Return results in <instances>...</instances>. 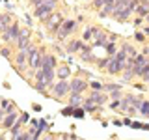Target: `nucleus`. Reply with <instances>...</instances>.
<instances>
[{
  "mask_svg": "<svg viewBox=\"0 0 149 140\" xmlns=\"http://www.w3.org/2000/svg\"><path fill=\"white\" fill-rule=\"evenodd\" d=\"M49 95L56 101H63L69 95V80H54V84L49 88Z\"/></svg>",
  "mask_w": 149,
  "mask_h": 140,
  "instance_id": "f257e3e1",
  "label": "nucleus"
},
{
  "mask_svg": "<svg viewBox=\"0 0 149 140\" xmlns=\"http://www.w3.org/2000/svg\"><path fill=\"white\" fill-rule=\"evenodd\" d=\"M71 78V67L67 64H60L56 67V80H69Z\"/></svg>",
  "mask_w": 149,
  "mask_h": 140,
  "instance_id": "ddd939ff",
  "label": "nucleus"
},
{
  "mask_svg": "<svg viewBox=\"0 0 149 140\" xmlns=\"http://www.w3.org/2000/svg\"><path fill=\"white\" fill-rule=\"evenodd\" d=\"M84 114H86V112L82 110V106H77V108H73V116H74V118H84Z\"/></svg>",
  "mask_w": 149,
  "mask_h": 140,
  "instance_id": "f704fd0d",
  "label": "nucleus"
},
{
  "mask_svg": "<svg viewBox=\"0 0 149 140\" xmlns=\"http://www.w3.org/2000/svg\"><path fill=\"white\" fill-rule=\"evenodd\" d=\"M88 86H90L91 90H101V92H102V82H97V80H90V82H88Z\"/></svg>",
  "mask_w": 149,
  "mask_h": 140,
  "instance_id": "72a5a7b5",
  "label": "nucleus"
},
{
  "mask_svg": "<svg viewBox=\"0 0 149 140\" xmlns=\"http://www.w3.org/2000/svg\"><path fill=\"white\" fill-rule=\"evenodd\" d=\"M106 95H108V99H121V97H123V88H119V90H112V92H108L106 93Z\"/></svg>",
  "mask_w": 149,
  "mask_h": 140,
  "instance_id": "c756f323",
  "label": "nucleus"
},
{
  "mask_svg": "<svg viewBox=\"0 0 149 140\" xmlns=\"http://www.w3.org/2000/svg\"><path fill=\"white\" fill-rule=\"evenodd\" d=\"M17 120H19V112H17V110H13V112H8V114L4 116V120H2V123H0V127L8 131V129L11 127V125L15 123Z\"/></svg>",
  "mask_w": 149,
  "mask_h": 140,
  "instance_id": "4468645a",
  "label": "nucleus"
},
{
  "mask_svg": "<svg viewBox=\"0 0 149 140\" xmlns=\"http://www.w3.org/2000/svg\"><path fill=\"white\" fill-rule=\"evenodd\" d=\"M30 43H32L30 41V30H28V28H21V34H19L17 41H15L17 50H24Z\"/></svg>",
  "mask_w": 149,
  "mask_h": 140,
  "instance_id": "6e6552de",
  "label": "nucleus"
},
{
  "mask_svg": "<svg viewBox=\"0 0 149 140\" xmlns=\"http://www.w3.org/2000/svg\"><path fill=\"white\" fill-rule=\"evenodd\" d=\"M63 114H73V106H71V105H69V106H67V108H65V110H63Z\"/></svg>",
  "mask_w": 149,
  "mask_h": 140,
  "instance_id": "c03bdc74",
  "label": "nucleus"
},
{
  "mask_svg": "<svg viewBox=\"0 0 149 140\" xmlns=\"http://www.w3.org/2000/svg\"><path fill=\"white\" fill-rule=\"evenodd\" d=\"M142 80H143V84H149V73H147V75H143Z\"/></svg>",
  "mask_w": 149,
  "mask_h": 140,
  "instance_id": "a18cd8bd",
  "label": "nucleus"
},
{
  "mask_svg": "<svg viewBox=\"0 0 149 140\" xmlns=\"http://www.w3.org/2000/svg\"><path fill=\"white\" fill-rule=\"evenodd\" d=\"M110 62V56H104V58H97L95 60V65H97V69L99 71H106V65H108Z\"/></svg>",
  "mask_w": 149,
  "mask_h": 140,
  "instance_id": "a878e982",
  "label": "nucleus"
},
{
  "mask_svg": "<svg viewBox=\"0 0 149 140\" xmlns=\"http://www.w3.org/2000/svg\"><path fill=\"white\" fill-rule=\"evenodd\" d=\"M4 116H6V112H4L2 108H0V123H2V120H4Z\"/></svg>",
  "mask_w": 149,
  "mask_h": 140,
  "instance_id": "de8ad7c7",
  "label": "nucleus"
},
{
  "mask_svg": "<svg viewBox=\"0 0 149 140\" xmlns=\"http://www.w3.org/2000/svg\"><path fill=\"white\" fill-rule=\"evenodd\" d=\"M140 30H142V32H143V36H146L147 39H149V24H146L143 28H140Z\"/></svg>",
  "mask_w": 149,
  "mask_h": 140,
  "instance_id": "a19ab883",
  "label": "nucleus"
},
{
  "mask_svg": "<svg viewBox=\"0 0 149 140\" xmlns=\"http://www.w3.org/2000/svg\"><path fill=\"white\" fill-rule=\"evenodd\" d=\"M140 4H143V6H149V0H138Z\"/></svg>",
  "mask_w": 149,
  "mask_h": 140,
  "instance_id": "8fccbe9b",
  "label": "nucleus"
},
{
  "mask_svg": "<svg viewBox=\"0 0 149 140\" xmlns=\"http://www.w3.org/2000/svg\"><path fill=\"white\" fill-rule=\"evenodd\" d=\"M62 28H63L65 32H67L69 36H71V34H74V32L78 30V22H77V21H73V19H65V21L62 22Z\"/></svg>",
  "mask_w": 149,
  "mask_h": 140,
  "instance_id": "dca6fc26",
  "label": "nucleus"
},
{
  "mask_svg": "<svg viewBox=\"0 0 149 140\" xmlns=\"http://www.w3.org/2000/svg\"><path fill=\"white\" fill-rule=\"evenodd\" d=\"M88 99H90V101H93L95 105L102 106L106 101H108V95H106L104 92H101V90H91V93L88 95Z\"/></svg>",
  "mask_w": 149,
  "mask_h": 140,
  "instance_id": "f8f14e48",
  "label": "nucleus"
},
{
  "mask_svg": "<svg viewBox=\"0 0 149 140\" xmlns=\"http://www.w3.org/2000/svg\"><path fill=\"white\" fill-rule=\"evenodd\" d=\"M134 39H136V41H138V43H143V41H146V39H147V37H146V36H143V32H142V30H140V28H138V30H136V32H134Z\"/></svg>",
  "mask_w": 149,
  "mask_h": 140,
  "instance_id": "473e14b6",
  "label": "nucleus"
},
{
  "mask_svg": "<svg viewBox=\"0 0 149 140\" xmlns=\"http://www.w3.org/2000/svg\"><path fill=\"white\" fill-rule=\"evenodd\" d=\"M8 131H9V134H11V138H13V136H17V134L22 131V121H21V120H17L15 123H13L11 127L8 129Z\"/></svg>",
  "mask_w": 149,
  "mask_h": 140,
  "instance_id": "b1692460",
  "label": "nucleus"
},
{
  "mask_svg": "<svg viewBox=\"0 0 149 140\" xmlns=\"http://www.w3.org/2000/svg\"><path fill=\"white\" fill-rule=\"evenodd\" d=\"M11 22H13V17L9 13H0V32H4Z\"/></svg>",
  "mask_w": 149,
  "mask_h": 140,
  "instance_id": "6ab92c4d",
  "label": "nucleus"
},
{
  "mask_svg": "<svg viewBox=\"0 0 149 140\" xmlns=\"http://www.w3.org/2000/svg\"><path fill=\"white\" fill-rule=\"evenodd\" d=\"M88 80L82 77H73L71 80H69V93H84L88 90Z\"/></svg>",
  "mask_w": 149,
  "mask_h": 140,
  "instance_id": "39448f33",
  "label": "nucleus"
},
{
  "mask_svg": "<svg viewBox=\"0 0 149 140\" xmlns=\"http://www.w3.org/2000/svg\"><path fill=\"white\" fill-rule=\"evenodd\" d=\"M41 67H52V69H56V67H58V58H56L54 54H45L43 62H41Z\"/></svg>",
  "mask_w": 149,
  "mask_h": 140,
  "instance_id": "f3484780",
  "label": "nucleus"
},
{
  "mask_svg": "<svg viewBox=\"0 0 149 140\" xmlns=\"http://www.w3.org/2000/svg\"><path fill=\"white\" fill-rule=\"evenodd\" d=\"M19 120H21L22 125H24V123H28V121H30V114H28V112H22V114H19Z\"/></svg>",
  "mask_w": 149,
  "mask_h": 140,
  "instance_id": "c9c22d12",
  "label": "nucleus"
},
{
  "mask_svg": "<svg viewBox=\"0 0 149 140\" xmlns=\"http://www.w3.org/2000/svg\"><path fill=\"white\" fill-rule=\"evenodd\" d=\"M108 41H118V36H116V34H108Z\"/></svg>",
  "mask_w": 149,
  "mask_h": 140,
  "instance_id": "37998d69",
  "label": "nucleus"
},
{
  "mask_svg": "<svg viewBox=\"0 0 149 140\" xmlns=\"http://www.w3.org/2000/svg\"><path fill=\"white\" fill-rule=\"evenodd\" d=\"M69 105L73 106V108H77V106H80L82 105V101H84V93H69Z\"/></svg>",
  "mask_w": 149,
  "mask_h": 140,
  "instance_id": "a211bd4d",
  "label": "nucleus"
},
{
  "mask_svg": "<svg viewBox=\"0 0 149 140\" xmlns=\"http://www.w3.org/2000/svg\"><path fill=\"white\" fill-rule=\"evenodd\" d=\"M112 11H114V6H112V4H108V6H102L101 9H99V17H110L112 15Z\"/></svg>",
  "mask_w": 149,
  "mask_h": 140,
  "instance_id": "c85d7f7f",
  "label": "nucleus"
},
{
  "mask_svg": "<svg viewBox=\"0 0 149 140\" xmlns=\"http://www.w3.org/2000/svg\"><path fill=\"white\" fill-rule=\"evenodd\" d=\"M119 103H121V99H114V101H112L108 106H110L112 110H119Z\"/></svg>",
  "mask_w": 149,
  "mask_h": 140,
  "instance_id": "58836bf2",
  "label": "nucleus"
},
{
  "mask_svg": "<svg viewBox=\"0 0 149 140\" xmlns=\"http://www.w3.org/2000/svg\"><path fill=\"white\" fill-rule=\"evenodd\" d=\"M56 2H58V0H56Z\"/></svg>",
  "mask_w": 149,
  "mask_h": 140,
  "instance_id": "5fc2aeb1",
  "label": "nucleus"
},
{
  "mask_svg": "<svg viewBox=\"0 0 149 140\" xmlns=\"http://www.w3.org/2000/svg\"><path fill=\"white\" fill-rule=\"evenodd\" d=\"M129 4H130V0H114L112 6H114V9H121V8H127Z\"/></svg>",
  "mask_w": 149,
  "mask_h": 140,
  "instance_id": "7c9ffc66",
  "label": "nucleus"
},
{
  "mask_svg": "<svg viewBox=\"0 0 149 140\" xmlns=\"http://www.w3.org/2000/svg\"><path fill=\"white\" fill-rule=\"evenodd\" d=\"M13 65H15L17 71L24 73L30 65H28V58H26V50H17L15 58H13Z\"/></svg>",
  "mask_w": 149,
  "mask_h": 140,
  "instance_id": "423d86ee",
  "label": "nucleus"
},
{
  "mask_svg": "<svg viewBox=\"0 0 149 140\" xmlns=\"http://www.w3.org/2000/svg\"><path fill=\"white\" fill-rule=\"evenodd\" d=\"M121 49L125 50V54H127L129 58H134V56L138 54L136 47H134V45H130V43H121Z\"/></svg>",
  "mask_w": 149,
  "mask_h": 140,
  "instance_id": "4be33fe9",
  "label": "nucleus"
},
{
  "mask_svg": "<svg viewBox=\"0 0 149 140\" xmlns=\"http://www.w3.org/2000/svg\"><path fill=\"white\" fill-rule=\"evenodd\" d=\"M30 2H32V6H34V8H37V6H41L45 0H30Z\"/></svg>",
  "mask_w": 149,
  "mask_h": 140,
  "instance_id": "79ce46f5",
  "label": "nucleus"
},
{
  "mask_svg": "<svg viewBox=\"0 0 149 140\" xmlns=\"http://www.w3.org/2000/svg\"><path fill=\"white\" fill-rule=\"evenodd\" d=\"M65 21V17H63V13H58V11H52L49 17H47V21H45V24H47V30L50 32V34H54L56 30L60 28V24Z\"/></svg>",
  "mask_w": 149,
  "mask_h": 140,
  "instance_id": "7ed1b4c3",
  "label": "nucleus"
},
{
  "mask_svg": "<svg viewBox=\"0 0 149 140\" xmlns=\"http://www.w3.org/2000/svg\"><path fill=\"white\" fill-rule=\"evenodd\" d=\"M143 21H146V24H149V15H146V17H143Z\"/></svg>",
  "mask_w": 149,
  "mask_h": 140,
  "instance_id": "3c124183",
  "label": "nucleus"
},
{
  "mask_svg": "<svg viewBox=\"0 0 149 140\" xmlns=\"http://www.w3.org/2000/svg\"><path fill=\"white\" fill-rule=\"evenodd\" d=\"M118 43L116 41H106L104 43V50H106V56H114L116 52H118Z\"/></svg>",
  "mask_w": 149,
  "mask_h": 140,
  "instance_id": "412c9836",
  "label": "nucleus"
},
{
  "mask_svg": "<svg viewBox=\"0 0 149 140\" xmlns=\"http://www.w3.org/2000/svg\"><path fill=\"white\" fill-rule=\"evenodd\" d=\"M134 15H136V17H146V15H149V6L138 4V6L134 8Z\"/></svg>",
  "mask_w": 149,
  "mask_h": 140,
  "instance_id": "393cba45",
  "label": "nucleus"
},
{
  "mask_svg": "<svg viewBox=\"0 0 149 140\" xmlns=\"http://www.w3.org/2000/svg\"><path fill=\"white\" fill-rule=\"evenodd\" d=\"M56 6H58V2H56V0H45L41 6L34 8V17L39 19L41 22H45L47 17H49L52 11H56Z\"/></svg>",
  "mask_w": 149,
  "mask_h": 140,
  "instance_id": "f03ea898",
  "label": "nucleus"
},
{
  "mask_svg": "<svg viewBox=\"0 0 149 140\" xmlns=\"http://www.w3.org/2000/svg\"><path fill=\"white\" fill-rule=\"evenodd\" d=\"M19 34H21V26H19V22L13 21L11 24H9L6 30L2 32V39L6 41V43H15L17 37H19Z\"/></svg>",
  "mask_w": 149,
  "mask_h": 140,
  "instance_id": "20e7f679",
  "label": "nucleus"
},
{
  "mask_svg": "<svg viewBox=\"0 0 149 140\" xmlns=\"http://www.w3.org/2000/svg\"><path fill=\"white\" fill-rule=\"evenodd\" d=\"M143 22H146V21H143V17H136V19L132 21V24H134V28H140Z\"/></svg>",
  "mask_w": 149,
  "mask_h": 140,
  "instance_id": "4c0bfd02",
  "label": "nucleus"
},
{
  "mask_svg": "<svg viewBox=\"0 0 149 140\" xmlns=\"http://www.w3.org/2000/svg\"><path fill=\"white\" fill-rule=\"evenodd\" d=\"M80 106H82V110H84V112H88V114H95V112H99V110L102 108V106L95 105L93 101H90L88 97H86V99L82 101V105H80Z\"/></svg>",
  "mask_w": 149,
  "mask_h": 140,
  "instance_id": "2eb2a0df",
  "label": "nucleus"
},
{
  "mask_svg": "<svg viewBox=\"0 0 149 140\" xmlns=\"http://www.w3.org/2000/svg\"><path fill=\"white\" fill-rule=\"evenodd\" d=\"M95 30H97V26H86V28H84V32H82V41H84V43H90V41L93 39Z\"/></svg>",
  "mask_w": 149,
  "mask_h": 140,
  "instance_id": "aec40b11",
  "label": "nucleus"
},
{
  "mask_svg": "<svg viewBox=\"0 0 149 140\" xmlns=\"http://www.w3.org/2000/svg\"><path fill=\"white\" fill-rule=\"evenodd\" d=\"M146 118H149V112H147V116H146Z\"/></svg>",
  "mask_w": 149,
  "mask_h": 140,
  "instance_id": "864d4df0",
  "label": "nucleus"
},
{
  "mask_svg": "<svg viewBox=\"0 0 149 140\" xmlns=\"http://www.w3.org/2000/svg\"><path fill=\"white\" fill-rule=\"evenodd\" d=\"M123 67H125V62H119V60L114 58V56H110V62L106 65V73L108 75H119L123 71Z\"/></svg>",
  "mask_w": 149,
  "mask_h": 140,
  "instance_id": "9b49d317",
  "label": "nucleus"
},
{
  "mask_svg": "<svg viewBox=\"0 0 149 140\" xmlns=\"http://www.w3.org/2000/svg\"><path fill=\"white\" fill-rule=\"evenodd\" d=\"M134 88H136V90H143V88H146V84H134Z\"/></svg>",
  "mask_w": 149,
  "mask_h": 140,
  "instance_id": "49530a36",
  "label": "nucleus"
},
{
  "mask_svg": "<svg viewBox=\"0 0 149 140\" xmlns=\"http://www.w3.org/2000/svg\"><path fill=\"white\" fill-rule=\"evenodd\" d=\"M0 140H6V136H4V134H0Z\"/></svg>",
  "mask_w": 149,
  "mask_h": 140,
  "instance_id": "603ef678",
  "label": "nucleus"
},
{
  "mask_svg": "<svg viewBox=\"0 0 149 140\" xmlns=\"http://www.w3.org/2000/svg\"><path fill=\"white\" fill-rule=\"evenodd\" d=\"M142 54H146V56H149V47H146V49L142 50Z\"/></svg>",
  "mask_w": 149,
  "mask_h": 140,
  "instance_id": "09e8293b",
  "label": "nucleus"
},
{
  "mask_svg": "<svg viewBox=\"0 0 149 140\" xmlns=\"http://www.w3.org/2000/svg\"><path fill=\"white\" fill-rule=\"evenodd\" d=\"M106 41H108V32L97 26L95 34H93V39H91V47H104Z\"/></svg>",
  "mask_w": 149,
  "mask_h": 140,
  "instance_id": "1a4fd4ad",
  "label": "nucleus"
},
{
  "mask_svg": "<svg viewBox=\"0 0 149 140\" xmlns=\"http://www.w3.org/2000/svg\"><path fill=\"white\" fill-rule=\"evenodd\" d=\"M0 108L8 114V112H13V110H15V106H13V103L9 101V99H2V101H0Z\"/></svg>",
  "mask_w": 149,
  "mask_h": 140,
  "instance_id": "cd10ccee",
  "label": "nucleus"
},
{
  "mask_svg": "<svg viewBox=\"0 0 149 140\" xmlns=\"http://www.w3.org/2000/svg\"><path fill=\"white\" fill-rule=\"evenodd\" d=\"M119 88H123V82H106V84H102V92L104 93H108L112 90H119Z\"/></svg>",
  "mask_w": 149,
  "mask_h": 140,
  "instance_id": "5701e85b",
  "label": "nucleus"
},
{
  "mask_svg": "<svg viewBox=\"0 0 149 140\" xmlns=\"http://www.w3.org/2000/svg\"><path fill=\"white\" fill-rule=\"evenodd\" d=\"M91 6L95 8L97 11H99V9H101L102 6H104V0H93V2H91Z\"/></svg>",
  "mask_w": 149,
  "mask_h": 140,
  "instance_id": "e433bc0d",
  "label": "nucleus"
},
{
  "mask_svg": "<svg viewBox=\"0 0 149 140\" xmlns=\"http://www.w3.org/2000/svg\"><path fill=\"white\" fill-rule=\"evenodd\" d=\"M78 56H80V60H82V62H86V64H95V60H97V56L93 54V47L90 43H84L82 45Z\"/></svg>",
  "mask_w": 149,
  "mask_h": 140,
  "instance_id": "0eeeda50",
  "label": "nucleus"
},
{
  "mask_svg": "<svg viewBox=\"0 0 149 140\" xmlns=\"http://www.w3.org/2000/svg\"><path fill=\"white\" fill-rule=\"evenodd\" d=\"M0 54H2L4 58H11V47H9V45H4L2 49H0Z\"/></svg>",
  "mask_w": 149,
  "mask_h": 140,
  "instance_id": "2f4dec72",
  "label": "nucleus"
},
{
  "mask_svg": "<svg viewBox=\"0 0 149 140\" xmlns=\"http://www.w3.org/2000/svg\"><path fill=\"white\" fill-rule=\"evenodd\" d=\"M82 45H84L82 39H77V37H73V39H69L67 43H65L63 50H65L67 54H78V52H80V49H82Z\"/></svg>",
  "mask_w": 149,
  "mask_h": 140,
  "instance_id": "9d476101",
  "label": "nucleus"
},
{
  "mask_svg": "<svg viewBox=\"0 0 149 140\" xmlns=\"http://www.w3.org/2000/svg\"><path fill=\"white\" fill-rule=\"evenodd\" d=\"M136 112H138V108H134L132 105H129V108L125 110V114H129V116H134V114H136Z\"/></svg>",
  "mask_w": 149,
  "mask_h": 140,
  "instance_id": "ea45409f",
  "label": "nucleus"
},
{
  "mask_svg": "<svg viewBox=\"0 0 149 140\" xmlns=\"http://www.w3.org/2000/svg\"><path fill=\"white\" fill-rule=\"evenodd\" d=\"M34 88L37 92L41 93V95H49V86L43 82V80H39V82H34Z\"/></svg>",
  "mask_w": 149,
  "mask_h": 140,
  "instance_id": "bb28decb",
  "label": "nucleus"
}]
</instances>
